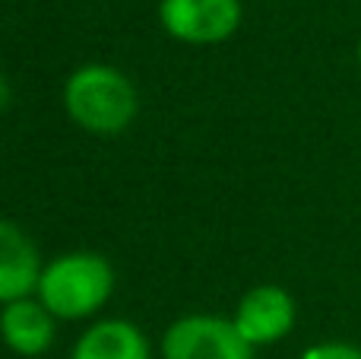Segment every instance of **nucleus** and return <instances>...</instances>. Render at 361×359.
<instances>
[{"label":"nucleus","mask_w":361,"mask_h":359,"mask_svg":"<svg viewBox=\"0 0 361 359\" xmlns=\"http://www.w3.org/2000/svg\"><path fill=\"white\" fill-rule=\"evenodd\" d=\"M0 337L16 356H42L54 343V315L38 299H19L0 309Z\"/></svg>","instance_id":"7"},{"label":"nucleus","mask_w":361,"mask_h":359,"mask_svg":"<svg viewBox=\"0 0 361 359\" xmlns=\"http://www.w3.org/2000/svg\"><path fill=\"white\" fill-rule=\"evenodd\" d=\"M159 19L178 42L216 45L238 29L241 4L238 0H162Z\"/></svg>","instance_id":"4"},{"label":"nucleus","mask_w":361,"mask_h":359,"mask_svg":"<svg viewBox=\"0 0 361 359\" xmlns=\"http://www.w3.org/2000/svg\"><path fill=\"white\" fill-rule=\"evenodd\" d=\"M295 299L288 296L282 286H254L244 293L235 312V328L250 347H263V343H276L282 337L292 334L295 328Z\"/></svg>","instance_id":"5"},{"label":"nucleus","mask_w":361,"mask_h":359,"mask_svg":"<svg viewBox=\"0 0 361 359\" xmlns=\"http://www.w3.org/2000/svg\"><path fill=\"white\" fill-rule=\"evenodd\" d=\"M114 271L102 254L73 252L48 261L38 280V302L54 318H89L111 299Z\"/></svg>","instance_id":"2"},{"label":"nucleus","mask_w":361,"mask_h":359,"mask_svg":"<svg viewBox=\"0 0 361 359\" xmlns=\"http://www.w3.org/2000/svg\"><path fill=\"white\" fill-rule=\"evenodd\" d=\"M63 108L82 131L111 137L137 118V89L118 67L86 64L63 83Z\"/></svg>","instance_id":"1"},{"label":"nucleus","mask_w":361,"mask_h":359,"mask_svg":"<svg viewBox=\"0 0 361 359\" xmlns=\"http://www.w3.org/2000/svg\"><path fill=\"white\" fill-rule=\"evenodd\" d=\"M70 359H149V343L137 324L124 318L99 322L76 341Z\"/></svg>","instance_id":"8"},{"label":"nucleus","mask_w":361,"mask_h":359,"mask_svg":"<svg viewBox=\"0 0 361 359\" xmlns=\"http://www.w3.org/2000/svg\"><path fill=\"white\" fill-rule=\"evenodd\" d=\"M42 258L38 248L16 223L0 220V305L29 299L38 293L42 280Z\"/></svg>","instance_id":"6"},{"label":"nucleus","mask_w":361,"mask_h":359,"mask_svg":"<svg viewBox=\"0 0 361 359\" xmlns=\"http://www.w3.org/2000/svg\"><path fill=\"white\" fill-rule=\"evenodd\" d=\"M6 102H10V86H6V80L0 76V108H4Z\"/></svg>","instance_id":"10"},{"label":"nucleus","mask_w":361,"mask_h":359,"mask_svg":"<svg viewBox=\"0 0 361 359\" xmlns=\"http://www.w3.org/2000/svg\"><path fill=\"white\" fill-rule=\"evenodd\" d=\"M358 64H361V42H358Z\"/></svg>","instance_id":"11"},{"label":"nucleus","mask_w":361,"mask_h":359,"mask_svg":"<svg viewBox=\"0 0 361 359\" xmlns=\"http://www.w3.org/2000/svg\"><path fill=\"white\" fill-rule=\"evenodd\" d=\"M162 359H254V347L231 318L187 315L165 331Z\"/></svg>","instance_id":"3"},{"label":"nucleus","mask_w":361,"mask_h":359,"mask_svg":"<svg viewBox=\"0 0 361 359\" xmlns=\"http://www.w3.org/2000/svg\"><path fill=\"white\" fill-rule=\"evenodd\" d=\"M301 359H361V347H352V343H339V341H330V343H314L307 347Z\"/></svg>","instance_id":"9"}]
</instances>
